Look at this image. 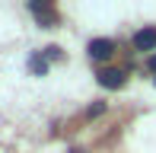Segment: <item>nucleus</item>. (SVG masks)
<instances>
[{
  "label": "nucleus",
  "mask_w": 156,
  "mask_h": 153,
  "mask_svg": "<svg viewBox=\"0 0 156 153\" xmlns=\"http://www.w3.org/2000/svg\"><path fill=\"white\" fill-rule=\"evenodd\" d=\"M86 51H89L93 61H108L112 54H115V41H112V38H93Z\"/></svg>",
  "instance_id": "obj_1"
},
{
  "label": "nucleus",
  "mask_w": 156,
  "mask_h": 153,
  "mask_svg": "<svg viewBox=\"0 0 156 153\" xmlns=\"http://www.w3.org/2000/svg\"><path fill=\"white\" fill-rule=\"evenodd\" d=\"M29 10L35 13V19H38V23L45 26V29H48V26H54V23H58V13H54L51 6H48V3H38V0H32V3H29Z\"/></svg>",
  "instance_id": "obj_2"
},
{
  "label": "nucleus",
  "mask_w": 156,
  "mask_h": 153,
  "mask_svg": "<svg viewBox=\"0 0 156 153\" xmlns=\"http://www.w3.org/2000/svg\"><path fill=\"white\" fill-rule=\"evenodd\" d=\"M99 83H102L105 89H121V86H124V70L105 67V70H99Z\"/></svg>",
  "instance_id": "obj_3"
},
{
  "label": "nucleus",
  "mask_w": 156,
  "mask_h": 153,
  "mask_svg": "<svg viewBox=\"0 0 156 153\" xmlns=\"http://www.w3.org/2000/svg\"><path fill=\"white\" fill-rule=\"evenodd\" d=\"M134 48H137V51H153L156 48V26L140 29L137 35H134Z\"/></svg>",
  "instance_id": "obj_4"
},
{
  "label": "nucleus",
  "mask_w": 156,
  "mask_h": 153,
  "mask_svg": "<svg viewBox=\"0 0 156 153\" xmlns=\"http://www.w3.org/2000/svg\"><path fill=\"white\" fill-rule=\"evenodd\" d=\"M29 70L41 76V73L48 70V58H45V54H32V61H29Z\"/></svg>",
  "instance_id": "obj_5"
},
{
  "label": "nucleus",
  "mask_w": 156,
  "mask_h": 153,
  "mask_svg": "<svg viewBox=\"0 0 156 153\" xmlns=\"http://www.w3.org/2000/svg\"><path fill=\"white\" fill-rule=\"evenodd\" d=\"M45 58H48V61H61V48H54V45L45 48Z\"/></svg>",
  "instance_id": "obj_6"
},
{
  "label": "nucleus",
  "mask_w": 156,
  "mask_h": 153,
  "mask_svg": "<svg viewBox=\"0 0 156 153\" xmlns=\"http://www.w3.org/2000/svg\"><path fill=\"white\" fill-rule=\"evenodd\" d=\"M147 67H150V70L156 73V54H150V61H147Z\"/></svg>",
  "instance_id": "obj_7"
}]
</instances>
